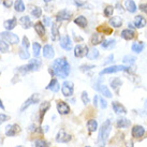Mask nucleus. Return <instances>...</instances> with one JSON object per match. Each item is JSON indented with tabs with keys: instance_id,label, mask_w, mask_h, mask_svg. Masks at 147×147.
<instances>
[{
	"instance_id": "6e6d98bb",
	"label": "nucleus",
	"mask_w": 147,
	"mask_h": 147,
	"mask_svg": "<svg viewBox=\"0 0 147 147\" xmlns=\"http://www.w3.org/2000/svg\"><path fill=\"white\" fill-rule=\"evenodd\" d=\"M74 3L76 4L78 7H83V5L85 4V2H81V1H78V0H74Z\"/></svg>"
},
{
	"instance_id": "ea45409f",
	"label": "nucleus",
	"mask_w": 147,
	"mask_h": 147,
	"mask_svg": "<svg viewBox=\"0 0 147 147\" xmlns=\"http://www.w3.org/2000/svg\"><path fill=\"white\" fill-rule=\"evenodd\" d=\"M31 15H32L34 18H40L42 15V10L41 8H39V7H34L33 10L31 11Z\"/></svg>"
},
{
	"instance_id": "aec40b11",
	"label": "nucleus",
	"mask_w": 147,
	"mask_h": 147,
	"mask_svg": "<svg viewBox=\"0 0 147 147\" xmlns=\"http://www.w3.org/2000/svg\"><path fill=\"white\" fill-rule=\"evenodd\" d=\"M120 36H121V38L123 39H125V40H132L133 38L135 37V31L134 30H132V29H123V31H121V33H120Z\"/></svg>"
},
{
	"instance_id": "9b49d317",
	"label": "nucleus",
	"mask_w": 147,
	"mask_h": 147,
	"mask_svg": "<svg viewBox=\"0 0 147 147\" xmlns=\"http://www.w3.org/2000/svg\"><path fill=\"white\" fill-rule=\"evenodd\" d=\"M71 141V135L65 132V129H60L56 135V142L58 143H68Z\"/></svg>"
},
{
	"instance_id": "5fc2aeb1",
	"label": "nucleus",
	"mask_w": 147,
	"mask_h": 147,
	"mask_svg": "<svg viewBox=\"0 0 147 147\" xmlns=\"http://www.w3.org/2000/svg\"><path fill=\"white\" fill-rule=\"evenodd\" d=\"M116 8H117V10H118L119 12H123V5L119 3V2H117L116 3Z\"/></svg>"
},
{
	"instance_id": "2eb2a0df",
	"label": "nucleus",
	"mask_w": 147,
	"mask_h": 147,
	"mask_svg": "<svg viewBox=\"0 0 147 147\" xmlns=\"http://www.w3.org/2000/svg\"><path fill=\"white\" fill-rule=\"evenodd\" d=\"M55 56L54 47L51 44H46L43 46V57L46 59H52Z\"/></svg>"
},
{
	"instance_id": "6ab92c4d",
	"label": "nucleus",
	"mask_w": 147,
	"mask_h": 147,
	"mask_svg": "<svg viewBox=\"0 0 147 147\" xmlns=\"http://www.w3.org/2000/svg\"><path fill=\"white\" fill-rule=\"evenodd\" d=\"M17 24V20L15 17H13V18H10V20H7V21L3 22V26L4 28L7 29V31H11L13 29L15 28V26Z\"/></svg>"
},
{
	"instance_id": "4d7b16f0",
	"label": "nucleus",
	"mask_w": 147,
	"mask_h": 147,
	"mask_svg": "<svg viewBox=\"0 0 147 147\" xmlns=\"http://www.w3.org/2000/svg\"><path fill=\"white\" fill-rule=\"evenodd\" d=\"M98 103H99V96H94V104L96 106L98 105Z\"/></svg>"
},
{
	"instance_id": "4be33fe9",
	"label": "nucleus",
	"mask_w": 147,
	"mask_h": 147,
	"mask_svg": "<svg viewBox=\"0 0 147 147\" xmlns=\"http://www.w3.org/2000/svg\"><path fill=\"white\" fill-rule=\"evenodd\" d=\"M49 107H51V104H49V101H44V102L41 103V105H40V112H39V115H40V121H42V119L44 117L45 113L49 110Z\"/></svg>"
},
{
	"instance_id": "8fccbe9b",
	"label": "nucleus",
	"mask_w": 147,
	"mask_h": 147,
	"mask_svg": "<svg viewBox=\"0 0 147 147\" xmlns=\"http://www.w3.org/2000/svg\"><path fill=\"white\" fill-rule=\"evenodd\" d=\"M43 25L44 26H51L52 25V22H51V20H49V17L47 16H43Z\"/></svg>"
},
{
	"instance_id": "423d86ee",
	"label": "nucleus",
	"mask_w": 147,
	"mask_h": 147,
	"mask_svg": "<svg viewBox=\"0 0 147 147\" xmlns=\"http://www.w3.org/2000/svg\"><path fill=\"white\" fill-rule=\"evenodd\" d=\"M39 101H40V96L38 94H33L32 96H30V97L23 103V105H22V107H21V112L23 113V112H24L25 110H27L30 105H34V104L39 103Z\"/></svg>"
},
{
	"instance_id": "0eeeda50",
	"label": "nucleus",
	"mask_w": 147,
	"mask_h": 147,
	"mask_svg": "<svg viewBox=\"0 0 147 147\" xmlns=\"http://www.w3.org/2000/svg\"><path fill=\"white\" fill-rule=\"evenodd\" d=\"M61 92L65 97H71L74 92V84L71 81H65L61 85Z\"/></svg>"
},
{
	"instance_id": "f8f14e48",
	"label": "nucleus",
	"mask_w": 147,
	"mask_h": 147,
	"mask_svg": "<svg viewBox=\"0 0 147 147\" xmlns=\"http://www.w3.org/2000/svg\"><path fill=\"white\" fill-rule=\"evenodd\" d=\"M60 46L65 51H71L72 47H73V44H72V40L69 36H63V37L60 39Z\"/></svg>"
},
{
	"instance_id": "f704fd0d",
	"label": "nucleus",
	"mask_w": 147,
	"mask_h": 147,
	"mask_svg": "<svg viewBox=\"0 0 147 147\" xmlns=\"http://www.w3.org/2000/svg\"><path fill=\"white\" fill-rule=\"evenodd\" d=\"M87 128L89 132H94V131L98 129V121L96 119H90L87 121Z\"/></svg>"
},
{
	"instance_id": "4c0bfd02",
	"label": "nucleus",
	"mask_w": 147,
	"mask_h": 147,
	"mask_svg": "<svg viewBox=\"0 0 147 147\" xmlns=\"http://www.w3.org/2000/svg\"><path fill=\"white\" fill-rule=\"evenodd\" d=\"M135 60H136V58L134 57V56H132V55H127V56H125L123 59V63H127V65H134L135 63Z\"/></svg>"
},
{
	"instance_id": "393cba45",
	"label": "nucleus",
	"mask_w": 147,
	"mask_h": 147,
	"mask_svg": "<svg viewBox=\"0 0 147 147\" xmlns=\"http://www.w3.org/2000/svg\"><path fill=\"white\" fill-rule=\"evenodd\" d=\"M46 89L47 90H51V91H53V92H57L58 90L60 89V85H59V83L56 78H53L49 84L46 86Z\"/></svg>"
},
{
	"instance_id": "1a4fd4ad",
	"label": "nucleus",
	"mask_w": 147,
	"mask_h": 147,
	"mask_svg": "<svg viewBox=\"0 0 147 147\" xmlns=\"http://www.w3.org/2000/svg\"><path fill=\"white\" fill-rule=\"evenodd\" d=\"M72 16V12L67 10V9H63L61 11L56 14V22L59 23V22H65V21H69Z\"/></svg>"
},
{
	"instance_id": "412c9836",
	"label": "nucleus",
	"mask_w": 147,
	"mask_h": 147,
	"mask_svg": "<svg viewBox=\"0 0 147 147\" xmlns=\"http://www.w3.org/2000/svg\"><path fill=\"white\" fill-rule=\"evenodd\" d=\"M112 106H113V110H114V112L116 114H126L127 113L126 107L123 104L117 102V101H114V102L112 103Z\"/></svg>"
},
{
	"instance_id": "20e7f679",
	"label": "nucleus",
	"mask_w": 147,
	"mask_h": 147,
	"mask_svg": "<svg viewBox=\"0 0 147 147\" xmlns=\"http://www.w3.org/2000/svg\"><path fill=\"white\" fill-rule=\"evenodd\" d=\"M129 72L130 71V67L129 65H111V67H107L105 69H103L101 72H100V75H103V74H112V73H116V72Z\"/></svg>"
},
{
	"instance_id": "9d476101",
	"label": "nucleus",
	"mask_w": 147,
	"mask_h": 147,
	"mask_svg": "<svg viewBox=\"0 0 147 147\" xmlns=\"http://www.w3.org/2000/svg\"><path fill=\"white\" fill-rule=\"evenodd\" d=\"M94 88L97 91H99L101 94H103V97H106V98H112V92L110 91V89H109V87L105 85H103V84H99V83H97V84H94Z\"/></svg>"
},
{
	"instance_id": "f3484780",
	"label": "nucleus",
	"mask_w": 147,
	"mask_h": 147,
	"mask_svg": "<svg viewBox=\"0 0 147 147\" xmlns=\"http://www.w3.org/2000/svg\"><path fill=\"white\" fill-rule=\"evenodd\" d=\"M52 40L53 41H58L60 40V34H59V26H58V23L55 22V23H52Z\"/></svg>"
},
{
	"instance_id": "72a5a7b5",
	"label": "nucleus",
	"mask_w": 147,
	"mask_h": 147,
	"mask_svg": "<svg viewBox=\"0 0 147 147\" xmlns=\"http://www.w3.org/2000/svg\"><path fill=\"white\" fill-rule=\"evenodd\" d=\"M99 56H100V53H99V51L97 49H89V52L87 54V58L90 59V60H96V59H98Z\"/></svg>"
},
{
	"instance_id": "680f3d73",
	"label": "nucleus",
	"mask_w": 147,
	"mask_h": 147,
	"mask_svg": "<svg viewBox=\"0 0 147 147\" xmlns=\"http://www.w3.org/2000/svg\"><path fill=\"white\" fill-rule=\"evenodd\" d=\"M43 1H44L45 3H49V2H51V1H52V0H43Z\"/></svg>"
},
{
	"instance_id": "09e8293b",
	"label": "nucleus",
	"mask_w": 147,
	"mask_h": 147,
	"mask_svg": "<svg viewBox=\"0 0 147 147\" xmlns=\"http://www.w3.org/2000/svg\"><path fill=\"white\" fill-rule=\"evenodd\" d=\"M9 119V116L5 114H0V125H2L3 123H5Z\"/></svg>"
},
{
	"instance_id": "052dcab7",
	"label": "nucleus",
	"mask_w": 147,
	"mask_h": 147,
	"mask_svg": "<svg viewBox=\"0 0 147 147\" xmlns=\"http://www.w3.org/2000/svg\"><path fill=\"white\" fill-rule=\"evenodd\" d=\"M128 26H129V29H132V30L134 29V25H133V24H130V23H129V24H128Z\"/></svg>"
},
{
	"instance_id": "e2e57ef3",
	"label": "nucleus",
	"mask_w": 147,
	"mask_h": 147,
	"mask_svg": "<svg viewBox=\"0 0 147 147\" xmlns=\"http://www.w3.org/2000/svg\"><path fill=\"white\" fill-rule=\"evenodd\" d=\"M145 109H146V111H147V100L145 101Z\"/></svg>"
},
{
	"instance_id": "c9c22d12",
	"label": "nucleus",
	"mask_w": 147,
	"mask_h": 147,
	"mask_svg": "<svg viewBox=\"0 0 147 147\" xmlns=\"http://www.w3.org/2000/svg\"><path fill=\"white\" fill-rule=\"evenodd\" d=\"M14 8H15V11L18 13L24 12L25 10H26V7H25L23 0H16L15 3H14Z\"/></svg>"
},
{
	"instance_id": "bf43d9fd",
	"label": "nucleus",
	"mask_w": 147,
	"mask_h": 147,
	"mask_svg": "<svg viewBox=\"0 0 147 147\" xmlns=\"http://www.w3.org/2000/svg\"><path fill=\"white\" fill-rule=\"evenodd\" d=\"M126 145H127V147H133V143H132L131 141H130V142H127Z\"/></svg>"
},
{
	"instance_id": "3c124183",
	"label": "nucleus",
	"mask_w": 147,
	"mask_h": 147,
	"mask_svg": "<svg viewBox=\"0 0 147 147\" xmlns=\"http://www.w3.org/2000/svg\"><path fill=\"white\" fill-rule=\"evenodd\" d=\"M112 61H114V55H113V54H111L110 56L106 58V60L103 62V65H107V63H111Z\"/></svg>"
},
{
	"instance_id": "f257e3e1",
	"label": "nucleus",
	"mask_w": 147,
	"mask_h": 147,
	"mask_svg": "<svg viewBox=\"0 0 147 147\" xmlns=\"http://www.w3.org/2000/svg\"><path fill=\"white\" fill-rule=\"evenodd\" d=\"M52 73L60 78H65L69 76L70 74V65L68 60L65 57L58 58L56 60H54L52 65Z\"/></svg>"
},
{
	"instance_id": "a19ab883",
	"label": "nucleus",
	"mask_w": 147,
	"mask_h": 147,
	"mask_svg": "<svg viewBox=\"0 0 147 147\" xmlns=\"http://www.w3.org/2000/svg\"><path fill=\"white\" fill-rule=\"evenodd\" d=\"M0 52L1 53H8L9 44L4 40H0Z\"/></svg>"
},
{
	"instance_id": "a878e982",
	"label": "nucleus",
	"mask_w": 147,
	"mask_h": 147,
	"mask_svg": "<svg viewBox=\"0 0 147 147\" xmlns=\"http://www.w3.org/2000/svg\"><path fill=\"white\" fill-rule=\"evenodd\" d=\"M125 7H126L127 11L129 13H135L138 10V7L133 0H126L125 1Z\"/></svg>"
},
{
	"instance_id": "5701e85b",
	"label": "nucleus",
	"mask_w": 147,
	"mask_h": 147,
	"mask_svg": "<svg viewBox=\"0 0 147 147\" xmlns=\"http://www.w3.org/2000/svg\"><path fill=\"white\" fill-rule=\"evenodd\" d=\"M115 45H116V40L115 39H103V41L101 42V46H102V49H111L115 47Z\"/></svg>"
},
{
	"instance_id": "c756f323",
	"label": "nucleus",
	"mask_w": 147,
	"mask_h": 147,
	"mask_svg": "<svg viewBox=\"0 0 147 147\" xmlns=\"http://www.w3.org/2000/svg\"><path fill=\"white\" fill-rule=\"evenodd\" d=\"M144 47H145V44H144L143 42H135V43H133L132 44V46H131V49H132V52H134V53L136 54H140L143 52Z\"/></svg>"
},
{
	"instance_id": "6e6552de",
	"label": "nucleus",
	"mask_w": 147,
	"mask_h": 147,
	"mask_svg": "<svg viewBox=\"0 0 147 147\" xmlns=\"http://www.w3.org/2000/svg\"><path fill=\"white\" fill-rule=\"evenodd\" d=\"M88 52H89V49L85 44H78L74 47V56L76 58L85 57V56H87Z\"/></svg>"
},
{
	"instance_id": "b1692460",
	"label": "nucleus",
	"mask_w": 147,
	"mask_h": 147,
	"mask_svg": "<svg viewBox=\"0 0 147 147\" xmlns=\"http://www.w3.org/2000/svg\"><path fill=\"white\" fill-rule=\"evenodd\" d=\"M33 27H34V30H36V32L39 37H43L45 34V26L43 25L42 22H37L33 25Z\"/></svg>"
},
{
	"instance_id": "2f4dec72",
	"label": "nucleus",
	"mask_w": 147,
	"mask_h": 147,
	"mask_svg": "<svg viewBox=\"0 0 147 147\" xmlns=\"http://www.w3.org/2000/svg\"><path fill=\"white\" fill-rule=\"evenodd\" d=\"M130 125H131V121L129 119H127L126 117H120V118L117 119V127L120 128V129L128 128Z\"/></svg>"
},
{
	"instance_id": "7c9ffc66",
	"label": "nucleus",
	"mask_w": 147,
	"mask_h": 147,
	"mask_svg": "<svg viewBox=\"0 0 147 147\" xmlns=\"http://www.w3.org/2000/svg\"><path fill=\"white\" fill-rule=\"evenodd\" d=\"M102 41H103V36L98 32L94 33V34L91 36V38H90V42H91V44L92 45L101 44V42Z\"/></svg>"
},
{
	"instance_id": "0e129e2a",
	"label": "nucleus",
	"mask_w": 147,
	"mask_h": 147,
	"mask_svg": "<svg viewBox=\"0 0 147 147\" xmlns=\"http://www.w3.org/2000/svg\"><path fill=\"white\" fill-rule=\"evenodd\" d=\"M17 147H24V146H22V145H18V146H17Z\"/></svg>"
},
{
	"instance_id": "a18cd8bd",
	"label": "nucleus",
	"mask_w": 147,
	"mask_h": 147,
	"mask_svg": "<svg viewBox=\"0 0 147 147\" xmlns=\"http://www.w3.org/2000/svg\"><path fill=\"white\" fill-rule=\"evenodd\" d=\"M81 98H82V101H83V103H84L85 105H87V104L90 102V99H89V97H88V94H87L86 91H83Z\"/></svg>"
},
{
	"instance_id": "c03bdc74",
	"label": "nucleus",
	"mask_w": 147,
	"mask_h": 147,
	"mask_svg": "<svg viewBox=\"0 0 147 147\" xmlns=\"http://www.w3.org/2000/svg\"><path fill=\"white\" fill-rule=\"evenodd\" d=\"M94 68H96V65H83L80 67V70L82 72H87V71H90L91 69H94Z\"/></svg>"
},
{
	"instance_id": "dca6fc26",
	"label": "nucleus",
	"mask_w": 147,
	"mask_h": 147,
	"mask_svg": "<svg viewBox=\"0 0 147 147\" xmlns=\"http://www.w3.org/2000/svg\"><path fill=\"white\" fill-rule=\"evenodd\" d=\"M131 134L133 138L135 139H139V138H142L144 134H145V129H144L142 126H140V125H136L132 128V131H131Z\"/></svg>"
},
{
	"instance_id": "13d9d810",
	"label": "nucleus",
	"mask_w": 147,
	"mask_h": 147,
	"mask_svg": "<svg viewBox=\"0 0 147 147\" xmlns=\"http://www.w3.org/2000/svg\"><path fill=\"white\" fill-rule=\"evenodd\" d=\"M0 109H1V110H4V109H5V107H4V105H3V103H2V100H1V99H0Z\"/></svg>"
},
{
	"instance_id": "f03ea898",
	"label": "nucleus",
	"mask_w": 147,
	"mask_h": 147,
	"mask_svg": "<svg viewBox=\"0 0 147 147\" xmlns=\"http://www.w3.org/2000/svg\"><path fill=\"white\" fill-rule=\"evenodd\" d=\"M112 131V121L110 119L105 120L101 126L98 135V145L100 147H104L107 143V140L110 138V133Z\"/></svg>"
},
{
	"instance_id": "49530a36",
	"label": "nucleus",
	"mask_w": 147,
	"mask_h": 147,
	"mask_svg": "<svg viewBox=\"0 0 147 147\" xmlns=\"http://www.w3.org/2000/svg\"><path fill=\"white\" fill-rule=\"evenodd\" d=\"M98 104H100V107H101V109H106V107H107V102L103 99V97H100V96H99Z\"/></svg>"
},
{
	"instance_id": "4468645a",
	"label": "nucleus",
	"mask_w": 147,
	"mask_h": 147,
	"mask_svg": "<svg viewBox=\"0 0 147 147\" xmlns=\"http://www.w3.org/2000/svg\"><path fill=\"white\" fill-rule=\"evenodd\" d=\"M20 131V127L17 125H8L5 127V135L9 136V138H12V136H15V135L18 133Z\"/></svg>"
},
{
	"instance_id": "473e14b6",
	"label": "nucleus",
	"mask_w": 147,
	"mask_h": 147,
	"mask_svg": "<svg viewBox=\"0 0 147 147\" xmlns=\"http://www.w3.org/2000/svg\"><path fill=\"white\" fill-rule=\"evenodd\" d=\"M20 23L23 25V27L25 29H29L31 26H33L32 22L30 20V17L29 16H22L21 20H20Z\"/></svg>"
},
{
	"instance_id": "79ce46f5",
	"label": "nucleus",
	"mask_w": 147,
	"mask_h": 147,
	"mask_svg": "<svg viewBox=\"0 0 147 147\" xmlns=\"http://www.w3.org/2000/svg\"><path fill=\"white\" fill-rule=\"evenodd\" d=\"M114 13V7L112 5H107L105 9H104V16L106 17H111Z\"/></svg>"
},
{
	"instance_id": "58836bf2",
	"label": "nucleus",
	"mask_w": 147,
	"mask_h": 147,
	"mask_svg": "<svg viewBox=\"0 0 147 147\" xmlns=\"http://www.w3.org/2000/svg\"><path fill=\"white\" fill-rule=\"evenodd\" d=\"M18 55H20V58H21V59H24V60H26V59H29V57H30V54H29V52L26 49H20Z\"/></svg>"
},
{
	"instance_id": "cd10ccee",
	"label": "nucleus",
	"mask_w": 147,
	"mask_h": 147,
	"mask_svg": "<svg viewBox=\"0 0 147 147\" xmlns=\"http://www.w3.org/2000/svg\"><path fill=\"white\" fill-rule=\"evenodd\" d=\"M74 23L78 25V27H81V28H85V27H87V24H88L87 18H86L85 16H83V15H78V16L74 20Z\"/></svg>"
},
{
	"instance_id": "603ef678",
	"label": "nucleus",
	"mask_w": 147,
	"mask_h": 147,
	"mask_svg": "<svg viewBox=\"0 0 147 147\" xmlns=\"http://www.w3.org/2000/svg\"><path fill=\"white\" fill-rule=\"evenodd\" d=\"M139 9L142 11V12L146 13V14H147V2H146V3H141V4H140Z\"/></svg>"
},
{
	"instance_id": "39448f33",
	"label": "nucleus",
	"mask_w": 147,
	"mask_h": 147,
	"mask_svg": "<svg viewBox=\"0 0 147 147\" xmlns=\"http://www.w3.org/2000/svg\"><path fill=\"white\" fill-rule=\"evenodd\" d=\"M0 37L2 38V40L10 43V44H18L20 43V38L17 34L11 32V31H4L0 33Z\"/></svg>"
},
{
	"instance_id": "a211bd4d",
	"label": "nucleus",
	"mask_w": 147,
	"mask_h": 147,
	"mask_svg": "<svg viewBox=\"0 0 147 147\" xmlns=\"http://www.w3.org/2000/svg\"><path fill=\"white\" fill-rule=\"evenodd\" d=\"M147 24V21L146 18L143 16V15H136V16L134 17V26L135 28H144L145 26H146Z\"/></svg>"
},
{
	"instance_id": "37998d69",
	"label": "nucleus",
	"mask_w": 147,
	"mask_h": 147,
	"mask_svg": "<svg viewBox=\"0 0 147 147\" xmlns=\"http://www.w3.org/2000/svg\"><path fill=\"white\" fill-rule=\"evenodd\" d=\"M36 147H49V143L45 141V140H37L36 143H34Z\"/></svg>"
},
{
	"instance_id": "e433bc0d",
	"label": "nucleus",
	"mask_w": 147,
	"mask_h": 147,
	"mask_svg": "<svg viewBox=\"0 0 147 147\" xmlns=\"http://www.w3.org/2000/svg\"><path fill=\"white\" fill-rule=\"evenodd\" d=\"M41 49H42V46H41L40 43H38V42H33L32 51H33V56H34V57H39V56H40Z\"/></svg>"
},
{
	"instance_id": "69168bd1",
	"label": "nucleus",
	"mask_w": 147,
	"mask_h": 147,
	"mask_svg": "<svg viewBox=\"0 0 147 147\" xmlns=\"http://www.w3.org/2000/svg\"><path fill=\"white\" fill-rule=\"evenodd\" d=\"M86 147H90V146H86Z\"/></svg>"
},
{
	"instance_id": "c85d7f7f",
	"label": "nucleus",
	"mask_w": 147,
	"mask_h": 147,
	"mask_svg": "<svg viewBox=\"0 0 147 147\" xmlns=\"http://www.w3.org/2000/svg\"><path fill=\"white\" fill-rule=\"evenodd\" d=\"M110 25L114 28H119L123 26V18L119 16H114L110 20Z\"/></svg>"
},
{
	"instance_id": "864d4df0",
	"label": "nucleus",
	"mask_w": 147,
	"mask_h": 147,
	"mask_svg": "<svg viewBox=\"0 0 147 147\" xmlns=\"http://www.w3.org/2000/svg\"><path fill=\"white\" fill-rule=\"evenodd\" d=\"M2 3H3V5L5 7V8H10V7L13 4V2L11 1V0H3Z\"/></svg>"
},
{
	"instance_id": "bb28decb",
	"label": "nucleus",
	"mask_w": 147,
	"mask_h": 147,
	"mask_svg": "<svg viewBox=\"0 0 147 147\" xmlns=\"http://www.w3.org/2000/svg\"><path fill=\"white\" fill-rule=\"evenodd\" d=\"M121 85H123V81L119 78H113V80H111V87H112V89H114L117 94H118V90Z\"/></svg>"
},
{
	"instance_id": "ddd939ff",
	"label": "nucleus",
	"mask_w": 147,
	"mask_h": 147,
	"mask_svg": "<svg viewBox=\"0 0 147 147\" xmlns=\"http://www.w3.org/2000/svg\"><path fill=\"white\" fill-rule=\"evenodd\" d=\"M58 113L60 115H67L70 113V106L69 104H67L65 101H58L56 104Z\"/></svg>"
},
{
	"instance_id": "de8ad7c7",
	"label": "nucleus",
	"mask_w": 147,
	"mask_h": 147,
	"mask_svg": "<svg viewBox=\"0 0 147 147\" xmlns=\"http://www.w3.org/2000/svg\"><path fill=\"white\" fill-rule=\"evenodd\" d=\"M22 44H23V47L24 49H28L29 46H30V43H29V39L26 36L25 37H23V42H22Z\"/></svg>"
},
{
	"instance_id": "7ed1b4c3",
	"label": "nucleus",
	"mask_w": 147,
	"mask_h": 147,
	"mask_svg": "<svg viewBox=\"0 0 147 147\" xmlns=\"http://www.w3.org/2000/svg\"><path fill=\"white\" fill-rule=\"evenodd\" d=\"M41 65H42V62L39 59H32L27 65L18 67L17 71L23 74H27V73H30V72H33V71H38V70L41 68Z\"/></svg>"
}]
</instances>
